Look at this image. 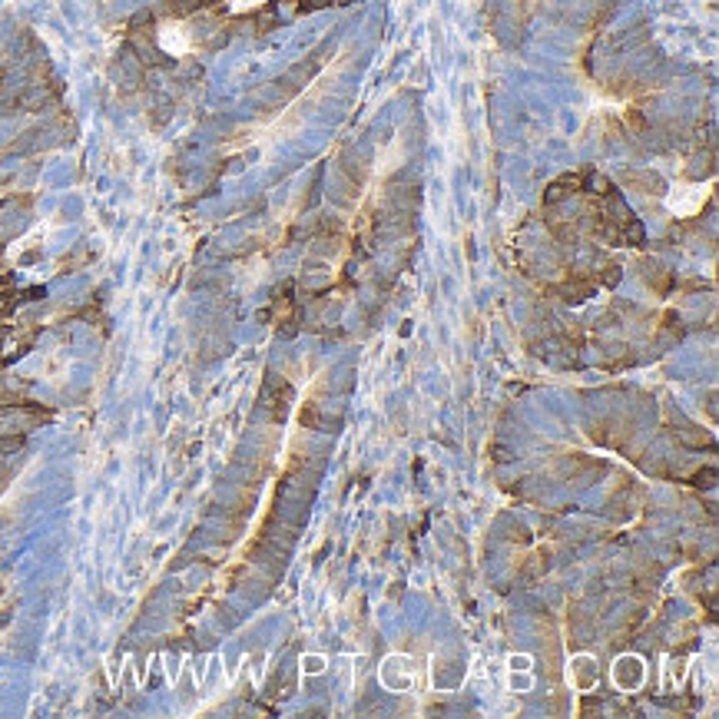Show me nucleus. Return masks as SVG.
I'll return each instance as SVG.
<instances>
[{
    "label": "nucleus",
    "mask_w": 719,
    "mask_h": 719,
    "mask_svg": "<svg viewBox=\"0 0 719 719\" xmlns=\"http://www.w3.org/2000/svg\"><path fill=\"white\" fill-rule=\"evenodd\" d=\"M262 4H266V0H236V7H232V10H236V14H246V10L262 7Z\"/></svg>",
    "instance_id": "1a4fd4ad"
},
{
    "label": "nucleus",
    "mask_w": 719,
    "mask_h": 719,
    "mask_svg": "<svg viewBox=\"0 0 719 719\" xmlns=\"http://www.w3.org/2000/svg\"><path fill=\"white\" fill-rule=\"evenodd\" d=\"M507 690L511 693H531L534 690V670H511V666H507Z\"/></svg>",
    "instance_id": "39448f33"
},
{
    "label": "nucleus",
    "mask_w": 719,
    "mask_h": 719,
    "mask_svg": "<svg viewBox=\"0 0 719 719\" xmlns=\"http://www.w3.org/2000/svg\"><path fill=\"white\" fill-rule=\"evenodd\" d=\"M600 683V663L594 653H574V657H567V686L574 690L577 696H587L594 693Z\"/></svg>",
    "instance_id": "20e7f679"
},
{
    "label": "nucleus",
    "mask_w": 719,
    "mask_h": 719,
    "mask_svg": "<svg viewBox=\"0 0 719 719\" xmlns=\"http://www.w3.org/2000/svg\"><path fill=\"white\" fill-rule=\"evenodd\" d=\"M299 670H302V676H322L329 670V657H325V653H302Z\"/></svg>",
    "instance_id": "423d86ee"
},
{
    "label": "nucleus",
    "mask_w": 719,
    "mask_h": 719,
    "mask_svg": "<svg viewBox=\"0 0 719 719\" xmlns=\"http://www.w3.org/2000/svg\"><path fill=\"white\" fill-rule=\"evenodd\" d=\"M507 666H511V670H534V657L531 653H511Z\"/></svg>",
    "instance_id": "6e6552de"
},
{
    "label": "nucleus",
    "mask_w": 719,
    "mask_h": 719,
    "mask_svg": "<svg viewBox=\"0 0 719 719\" xmlns=\"http://www.w3.org/2000/svg\"><path fill=\"white\" fill-rule=\"evenodd\" d=\"M415 660L408 657V653H388L378 666V683L385 686L388 693H411V686H415Z\"/></svg>",
    "instance_id": "f03ea898"
},
{
    "label": "nucleus",
    "mask_w": 719,
    "mask_h": 719,
    "mask_svg": "<svg viewBox=\"0 0 719 719\" xmlns=\"http://www.w3.org/2000/svg\"><path fill=\"white\" fill-rule=\"evenodd\" d=\"M706 199H710V183H673L663 206L670 209L676 219H690L700 213Z\"/></svg>",
    "instance_id": "f257e3e1"
},
{
    "label": "nucleus",
    "mask_w": 719,
    "mask_h": 719,
    "mask_svg": "<svg viewBox=\"0 0 719 719\" xmlns=\"http://www.w3.org/2000/svg\"><path fill=\"white\" fill-rule=\"evenodd\" d=\"M163 47H166V50H173V54H183V50L189 47V40L183 37V27H166Z\"/></svg>",
    "instance_id": "0eeeda50"
},
{
    "label": "nucleus",
    "mask_w": 719,
    "mask_h": 719,
    "mask_svg": "<svg viewBox=\"0 0 719 719\" xmlns=\"http://www.w3.org/2000/svg\"><path fill=\"white\" fill-rule=\"evenodd\" d=\"M647 676H650L647 660H643L640 653H623V657H617L610 666V680L620 693H640L643 686H647Z\"/></svg>",
    "instance_id": "7ed1b4c3"
}]
</instances>
